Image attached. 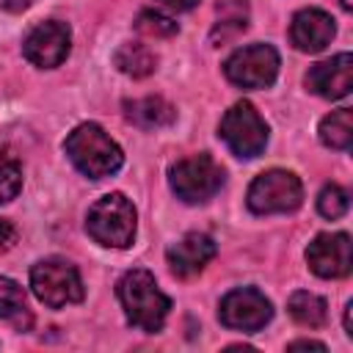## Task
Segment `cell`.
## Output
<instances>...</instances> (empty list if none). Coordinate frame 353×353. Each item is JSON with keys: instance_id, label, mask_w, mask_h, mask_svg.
<instances>
[{"instance_id": "1", "label": "cell", "mask_w": 353, "mask_h": 353, "mask_svg": "<svg viewBox=\"0 0 353 353\" xmlns=\"http://www.w3.org/2000/svg\"><path fill=\"white\" fill-rule=\"evenodd\" d=\"M119 301L124 306V314L130 320V325L146 331V334H157L168 317L171 309V298L163 295L157 290V281L149 270H130L119 279Z\"/></svg>"}, {"instance_id": "2", "label": "cell", "mask_w": 353, "mask_h": 353, "mask_svg": "<svg viewBox=\"0 0 353 353\" xmlns=\"http://www.w3.org/2000/svg\"><path fill=\"white\" fill-rule=\"evenodd\" d=\"M69 160L91 179H102L110 176L121 168L124 154L119 149V143L99 127V124H80L69 132L66 143H63Z\"/></svg>"}, {"instance_id": "3", "label": "cell", "mask_w": 353, "mask_h": 353, "mask_svg": "<svg viewBox=\"0 0 353 353\" xmlns=\"http://www.w3.org/2000/svg\"><path fill=\"white\" fill-rule=\"evenodd\" d=\"M85 232L110 248H127L135 237V207L121 193H108L91 204L85 215Z\"/></svg>"}, {"instance_id": "4", "label": "cell", "mask_w": 353, "mask_h": 353, "mask_svg": "<svg viewBox=\"0 0 353 353\" xmlns=\"http://www.w3.org/2000/svg\"><path fill=\"white\" fill-rule=\"evenodd\" d=\"M301 201H303V188L292 171L270 168V171L259 174L248 188V207L256 215L292 212L301 207Z\"/></svg>"}, {"instance_id": "5", "label": "cell", "mask_w": 353, "mask_h": 353, "mask_svg": "<svg viewBox=\"0 0 353 353\" xmlns=\"http://www.w3.org/2000/svg\"><path fill=\"white\" fill-rule=\"evenodd\" d=\"M30 287H33L36 298L50 309H61L66 303L83 301L80 273L74 270V265H69L63 259H44V262L33 265Z\"/></svg>"}, {"instance_id": "6", "label": "cell", "mask_w": 353, "mask_h": 353, "mask_svg": "<svg viewBox=\"0 0 353 353\" xmlns=\"http://www.w3.org/2000/svg\"><path fill=\"white\" fill-rule=\"evenodd\" d=\"M221 138L237 157H259L268 143V124L251 102H234L221 119Z\"/></svg>"}, {"instance_id": "7", "label": "cell", "mask_w": 353, "mask_h": 353, "mask_svg": "<svg viewBox=\"0 0 353 353\" xmlns=\"http://www.w3.org/2000/svg\"><path fill=\"white\" fill-rule=\"evenodd\" d=\"M221 185H223V168L204 152L185 157L171 168V188L188 204L212 199L221 190Z\"/></svg>"}, {"instance_id": "8", "label": "cell", "mask_w": 353, "mask_h": 353, "mask_svg": "<svg viewBox=\"0 0 353 353\" xmlns=\"http://www.w3.org/2000/svg\"><path fill=\"white\" fill-rule=\"evenodd\" d=\"M223 72L240 88H268L279 74V52L270 44L240 47L226 58Z\"/></svg>"}, {"instance_id": "9", "label": "cell", "mask_w": 353, "mask_h": 353, "mask_svg": "<svg viewBox=\"0 0 353 353\" xmlns=\"http://www.w3.org/2000/svg\"><path fill=\"white\" fill-rule=\"evenodd\" d=\"M218 317L226 328H234V331H259L270 323L273 317V306L270 301L254 290V287H240V290H232L223 295L221 301V309H218Z\"/></svg>"}, {"instance_id": "10", "label": "cell", "mask_w": 353, "mask_h": 353, "mask_svg": "<svg viewBox=\"0 0 353 353\" xmlns=\"http://www.w3.org/2000/svg\"><path fill=\"white\" fill-rule=\"evenodd\" d=\"M69 41H72V33H69V25L66 22H41L36 25L25 41H22V52L30 63L41 66V69H52L58 63H63V58L69 55Z\"/></svg>"}, {"instance_id": "11", "label": "cell", "mask_w": 353, "mask_h": 353, "mask_svg": "<svg viewBox=\"0 0 353 353\" xmlns=\"http://www.w3.org/2000/svg\"><path fill=\"white\" fill-rule=\"evenodd\" d=\"M306 262L320 279H342L353 268V248L345 232L317 234L306 248Z\"/></svg>"}, {"instance_id": "12", "label": "cell", "mask_w": 353, "mask_h": 353, "mask_svg": "<svg viewBox=\"0 0 353 353\" xmlns=\"http://www.w3.org/2000/svg\"><path fill=\"white\" fill-rule=\"evenodd\" d=\"M309 91L325 99H342L353 88V58L350 52H339L331 61H320L306 74Z\"/></svg>"}, {"instance_id": "13", "label": "cell", "mask_w": 353, "mask_h": 353, "mask_svg": "<svg viewBox=\"0 0 353 353\" xmlns=\"http://www.w3.org/2000/svg\"><path fill=\"white\" fill-rule=\"evenodd\" d=\"M218 254V245L210 234H201V232H190L185 234L179 243H174L168 251H165V259H168V268L174 276L179 279H190L196 273L204 270V265Z\"/></svg>"}, {"instance_id": "14", "label": "cell", "mask_w": 353, "mask_h": 353, "mask_svg": "<svg viewBox=\"0 0 353 353\" xmlns=\"http://www.w3.org/2000/svg\"><path fill=\"white\" fill-rule=\"evenodd\" d=\"M336 28H334V19L320 11V8H303L292 17V25H290V39L292 44L301 50V52H320L331 44Z\"/></svg>"}, {"instance_id": "15", "label": "cell", "mask_w": 353, "mask_h": 353, "mask_svg": "<svg viewBox=\"0 0 353 353\" xmlns=\"http://www.w3.org/2000/svg\"><path fill=\"white\" fill-rule=\"evenodd\" d=\"M124 113L132 124H138L141 130H157L165 127L176 119L174 105H168L163 97H143V99H132L124 105Z\"/></svg>"}, {"instance_id": "16", "label": "cell", "mask_w": 353, "mask_h": 353, "mask_svg": "<svg viewBox=\"0 0 353 353\" xmlns=\"http://www.w3.org/2000/svg\"><path fill=\"white\" fill-rule=\"evenodd\" d=\"M0 317L14 323L19 331H28L30 323H33V314L28 309L22 287L14 279H6V276H0Z\"/></svg>"}, {"instance_id": "17", "label": "cell", "mask_w": 353, "mask_h": 353, "mask_svg": "<svg viewBox=\"0 0 353 353\" xmlns=\"http://www.w3.org/2000/svg\"><path fill=\"white\" fill-rule=\"evenodd\" d=\"M320 141L331 149H350V143H353V110L350 108L331 110L320 121Z\"/></svg>"}, {"instance_id": "18", "label": "cell", "mask_w": 353, "mask_h": 353, "mask_svg": "<svg viewBox=\"0 0 353 353\" xmlns=\"http://www.w3.org/2000/svg\"><path fill=\"white\" fill-rule=\"evenodd\" d=\"M292 320L298 325H306V328H320L328 317V309H325V301L314 292H306V290H298L290 295V303H287Z\"/></svg>"}, {"instance_id": "19", "label": "cell", "mask_w": 353, "mask_h": 353, "mask_svg": "<svg viewBox=\"0 0 353 353\" xmlns=\"http://www.w3.org/2000/svg\"><path fill=\"white\" fill-rule=\"evenodd\" d=\"M113 63L124 74H130V77H146V74L154 72L157 58H154V52L146 44H138L135 41V44H121L116 50V55H113Z\"/></svg>"}, {"instance_id": "20", "label": "cell", "mask_w": 353, "mask_h": 353, "mask_svg": "<svg viewBox=\"0 0 353 353\" xmlns=\"http://www.w3.org/2000/svg\"><path fill=\"white\" fill-rule=\"evenodd\" d=\"M218 25L212 28V33H210V41L212 44H223V41H229V39H234L237 33H243L245 30V3L243 0H234V3H226L223 8H218Z\"/></svg>"}, {"instance_id": "21", "label": "cell", "mask_w": 353, "mask_h": 353, "mask_svg": "<svg viewBox=\"0 0 353 353\" xmlns=\"http://www.w3.org/2000/svg\"><path fill=\"white\" fill-rule=\"evenodd\" d=\"M347 207H350V196H347V190L345 188H339V185H325L323 190H320V199H317V210H320V215L323 218H342L345 212H347Z\"/></svg>"}, {"instance_id": "22", "label": "cell", "mask_w": 353, "mask_h": 353, "mask_svg": "<svg viewBox=\"0 0 353 353\" xmlns=\"http://www.w3.org/2000/svg\"><path fill=\"white\" fill-rule=\"evenodd\" d=\"M19 190H22V168L14 157L0 152V204L17 199Z\"/></svg>"}, {"instance_id": "23", "label": "cell", "mask_w": 353, "mask_h": 353, "mask_svg": "<svg viewBox=\"0 0 353 353\" xmlns=\"http://www.w3.org/2000/svg\"><path fill=\"white\" fill-rule=\"evenodd\" d=\"M135 28L143 36H154V39H165V36H174L179 30L174 19H168L165 14H157V11H141L135 19Z\"/></svg>"}, {"instance_id": "24", "label": "cell", "mask_w": 353, "mask_h": 353, "mask_svg": "<svg viewBox=\"0 0 353 353\" xmlns=\"http://www.w3.org/2000/svg\"><path fill=\"white\" fill-rule=\"evenodd\" d=\"M14 243H17V226L8 218H0V251L14 248Z\"/></svg>"}, {"instance_id": "25", "label": "cell", "mask_w": 353, "mask_h": 353, "mask_svg": "<svg viewBox=\"0 0 353 353\" xmlns=\"http://www.w3.org/2000/svg\"><path fill=\"white\" fill-rule=\"evenodd\" d=\"M30 6H33V0H0V8H6L11 14H19V11L30 8Z\"/></svg>"}, {"instance_id": "26", "label": "cell", "mask_w": 353, "mask_h": 353, "mask_svg": "<svg viewBox=\"0 0 353 353\" xmlns=\"http://www.w3.org/2000/svg\"><path fill=\"white\" fill-rule=\"evenodd\" d=\"M301 347H312V350H325L323 342H314V339H295L290 342V350H301Z\"/></svg>"}, {"instance_id": "27", "label": "cell", "mask_w": 353, "mask_h": 353, "mask_svg": "<svg viewBox=\"0 0 353 353\" xmlns=\"http://www.w3.org/2000/svg\"><path fill=\"white\" fill-rule=\"evenodd\" d=\"M165 6H171V8H176V11H188V8H193L199 0H163Z\"/></svg>"}, {"instance_id": "28", "label": "cell", "mask_w": 353, "mask_h": 353, "mask_svg": "<svg viewBox=\"0 0 353 353\" xmlns=\"http://www.w3.org/2000/svg\"><path fill=\"white\" fill-rule=\"evenodd\" d=\"M345 331L353 336V301H347L345 306Z\"/></svg>"}, {"instance_id": "29", "label": "cell", "mask_w": 353, "mask_h": 353, "mask_svg": "<svg viewBox=\"0 0 353 353\" xmlns=\"http://www.w3.org/2000/svg\"><path fill=\"white\" fill-rule=\"evenodd\" d=\"M339 3H342V8H345V11H350V8H353V0H339Z\"/></svg>"}]
</instances>
